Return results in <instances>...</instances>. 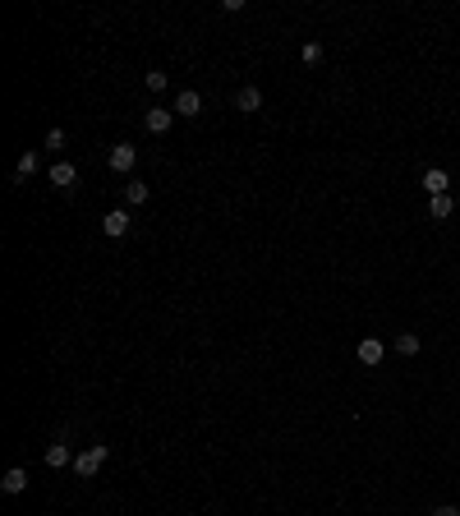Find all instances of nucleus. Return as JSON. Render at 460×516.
<instances>
[{
    "label": "nucleus",
    "instance_id": "obj_14",
    "mask_svg": "<svg viewBox=\"0 0 460 516\" xmlns=\"http://www.w3.org/2000/svg\"><path fill=\"white\" fill-rule=\"evenodd\" d=\"M37 167H42V162H37V152H23V157H18V167H14V175H18V180H28Z\"/></svg>",
    "mask_w": 460,
    "mask_h": 516
},
{
    "label": "nucleus",
    "instance_id": "obj_17",
    "mask_svg": "<svg viewBox=\"0 0 460 516\" xmlns=\"http://www.w3.org/2000/svg\"><path fill=\"white\" fill-rule=\"evenodd\" d=\"M143 83H148V88H152V93H161V88H166V83H171V79H166V74H161V70H148V79H143Z\"/></svg>",
    "mask_w": 460,
    "mask_h": 516
},
{
    "label": "nucleus",
    "instance_id": "obj_9",
    "mask_svg": "<svg viewBox=\"0 0 460 516\" xmlns=\"http://www.w3.org/2000/svg\"><path fill=\"white\" fill-rule=\"evenodd\" d=\"M0 489H5V493H23L28 489V470H23V465H9L5 480H0Z\"/></svg>",
    "mask_w": 460,
    "mask_h": 516
},
{
    "label": "nucleus",
    "instance_id": "obj_5",
    "mask_svg": "<svg viewBox=\"0 0 460 516\" xmlns=\"http://www.w3.org/2000/svg\"><path fill=\"white\" fill-rule=\"evenodd\" d=\"M51 184H55L60 194H70L74 184H78V171H74V162H55V167H51Z\"/></svg>",
    "mask_w": 460,
    "mask_h": 516
},
{
    "label": "nucleus",
    "instance_id": "obj_16",
    "mask_svg": "<svg viewBox=\"0 0 460 516\" xmlns=\"http://www.w3.org/2000/svg\"><path fill=\"white\" fill-rule=\"evenodd\" d=\"M322 60V42H304V65H318Z\"/></svg>",
    "mask_w": 460,
    "mask_h": 516
},
{
    "label": "nucleus",
    "instance_id": "obj_12",
    "mask_svg": "<svg viewBox=\"0 0 460 516\" xmlns=\"http://www.w3.org/2000/svg\"><path fill=\"white\" fill-rule=\"evenodd\" d=\"M235 106H240V111H258L262 106V88H240V97H235Z\"/></svg>",
    "mask_w": 460,
    "mask_h": 516
},
{
    "label": "nucleus",
    "instance_id": "obj_19",
    "mask_svg": "<svg viewBox=\"0 0 460 516\" xmlns=\"http://www.w3.org/2000/svg\"><path fill=\"white\" fill-rule=\"evenodd\" d=\"M433 516H460V507H451V502H442V507H433Z\"/></svg>",
    "mask_w": 460,
    "mask_h": 516
},
{
    "label": "nucleus",
    "instance_id": "obj_3",
    "mask_svg": "<svg viewBox=\"0 0 460 516\" xmlns=\"http://www.w3.org/2000/svg\"><path fill=\"white\" fill-rule=\"evenodd\" d=\"M383 355H387V346H383V337H364V342H359V364H368V369H378V364H383Z\"/></svg>",
    "mask_w": 460,
    "mask_h": 516
},
{
    "label": "nucleus",
    "instance_id": "obj_15",
    "mask_svg": "<svg viewBox=\"0 0 460 516\" xmlns=\"http://www.w3.org/2000/svg\"><path fill=\"white\" fill-rule=\"evenodd\" d=\"M396 350H400V355H419V332H400L396 337Z\"/></svg>",
    "mask_w": 460,
    "mask_h": 516
},
{
    "label": "nucleus",
    "instance_id": "obj_11",
    "mask_svg": "<svg viewBox=\"0 0 460 516\" xmlns=\"http://www.w3.org/2000/svg\"><path fill=\"white\" fill-rule=\"evenodd\" d=\"M46 465H51V470H60V465H74L70 443H51V447H46Z\"/></svg>",
    "mask_w": 460,
    "mask_h": 516
},
{
    "label": "nucleus",
    "instance_id": "obj_8",
    "mask_svg": "<svg viewBox=\"0 0 460 516\" xmlns=\"http://www.w3.org/2000/svg\"><path fill=\"white\" fill-rule=\"evenodd\" d=\"M171 120H175V111H166V106H152V111L143 115V125H148L152 134H166V130H171Z\"/></svg>",
    "mask_w": 460,
    "mask_h": 516
},
{
    "label": "nucleus",
    "instance_id": "obj_7",
    "mask_svg": "<svg viewBox=\"0 0 460 516\" xmlns=\"http://www.w3.org/2000/svg\"><path fill=\"white\" fill-rule=\"evenodd\" d=\"M424 189H428V199H437V194H446V189H451V175H446L442 167L424 171Z\"/></svg>",
    "mask_w": 460,
    "mask_h": 516
},
{
    "label": "nucleus",
    "instance_id": "obj_18",
    "mask_svg": "<svg viewBox=\"0 0 460 516\" xmlns=\"http://www.w3.org/2000/svg\"><path fill=\"white\" fill-rule=\"evenodd\" d=\"M46 148H51V152H65V130H51V134H46Z\"/></svg>",
    "mask_w": 460,
    "mask_h": 516
},
{
    "label": "nucleus",
    "instance_id": "obj_4",
    "mask_svg": "<svg viewBox=\"0 0 460 516\" xmlns=\"http://www.w3.org/2000/svg\"><path fill=\"white\" fill-rule=\"evenodd\" d=\"M102 231H106V236H111V240H120V236H129V212H124V208H115V212H106V217H102Z\"/></svg>",
    "mask_w": 460,
    "mask_h": 516
},
{
    "label": "nucleus",
    "instance_id": "obj_6",
    "mask_svg": "<svg viewBox=\"0 0 460 516\" xmlns=\"http://www.w3.org/2000/svg\"><path fill=\"white\" fill-rule=\"evenodd\" d=\"M175 115H184V120H193V115H203V97L193 93V88H184V93L175 97Z\"/></svg>",
    "mask_w": 460,
    "mask_h": 516
},
{
    "label": "nucleus",
    "instance_id": "obj_1",
    "mask_svg": "<svg viewBox=\"0 0 460 516\" xmlns=\"http://www.w3.org/2000/svg\"><path fill=\"white\" fill-rule=\"evenodd\" d=\"M106 456H111V452H106V443H92L83 456H74V470L83 475V480H92V475L102 470V461H106Z\"/></svg>",
    "mask_w": 460,
    "mask_h": 516
},
{
    "label": "nucleus",
    "instance_id": "obj_10",
    "mask_svg": "<svg viewBox=\"0 0 460 516\" xmlns=\"http://www.w3.org/2000/svg\"><path fill=\"white\" fill-rule=\"evenodd\" d=\"M456 212V203H451V194H437V199H428V217L433 221H446Z\"/></svg>",
    "mask_w": 460,
    "mask_h": 516
},
{
    "label": "nucleus",
    "instance_id": "obj_13",
    "mask_svg": "<svg viewBox=\"0 0 460 516\" xmlns=\"http://www.w3.org/2000/svg\"><path fill=\"white\" fill-rule=\"evenodd\" d=\"M124 203H129V208L148 203V184H143V180H129V184H124Z\"/></svg>",
    "mask_w": 460,
    "mask_h": 516
},
{
    "label": "nucleus",
    "instance_id": "obj_2",
    "mask_svg": "<svg viewBox=\"0 0 460 516\" xmlns=\"http://www.w3.org/2000/svg\"><path fill=\"white\" fill-rule=\"evenodd\" d=\"M106 162H111V171H134V162H139V148H134V143H111V157H106Z\"/></svg>",
    "mask_w": 460,
    "mask_h": 516
}]
</instances>
